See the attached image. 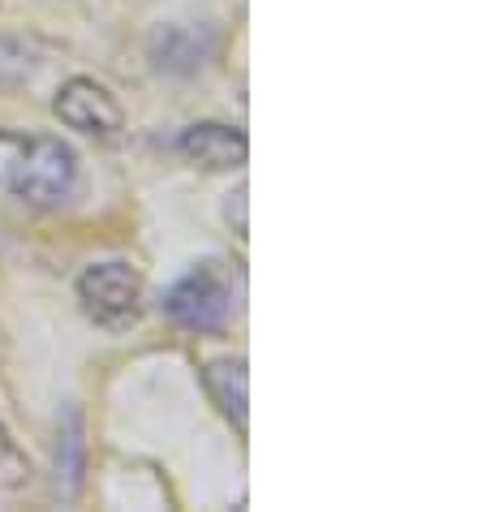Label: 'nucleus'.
Instances as JSON below:
<instances>
[{
	"mask_svg": "<svg viewBox=\"0 0 482 512\" xmlns=\"http://www.w3.org/2000/svg\"><path fill=\"white\" fill-rule=\"evenodd\" d=\"M5 186L35 207H56L78 186V155L48 134L22 138L18 155L5 164Z\"/></svg>",
	"mask_w": 482,
	"mask_h": 512,
	"instance_id": "f257e3e1",
	"label": "nucleus"
},
{
	"mask_svg": "<svg viewBox=\"0 0 482 512\" xmlns=\"http://www.w3.org/2000/svg\"><path fill=\"white\" fill-rule=\"evenodd\" d=\"M164 315L186 332H220L233 315V289L220 263H203L164 293Z\"/></svg>",
	"mask_w": 482,
	"mask_h": 512,
	"instance_id": "f03ea898",
	"label": "nucleus"
},
{
	"mask_svg": "<svg viewBox=\"0 0 482 512\" xmlns=\"http://www.w3.org/2000/svg\"><path fill=\"white\" fill-rule=\"evenodd\" d=\"M78 297L99 327H130L138 319V302H143V280L130 263H95L82 272Z\"/></svg>",
	"mask_w": 482,
	"mask_h": 512,
	"instance_id": "7ed1b4c3",
	"label": "nucleus"
},
{
	"mask_svg": "<svg viewBox=\"0 0 482 512\" xmlns=\"http://www.w3.org/2000/svg\"><path fill=\"white\" fill-rule=\"evenodd\" d=\"M52 108H56V117H61L69 130L99 134V138L121 130V104L108 95V87H99V82H91V78L65 82Z\"/></svg>",
	"mask_w": 482,
	"mask_h": 512,
	"instance_id": "20e7f679",
	"label": "nucleus"
},
{
	"mask_svg": "<svg viewBox=\"0 0 482 512\" xmlns=\"http://www.w3.org/2000/svg\"><path fill=\"white\" fill-rule=\"evenodd\" d=\"M181 155H190L194 164H203L207 173H229V168H241L246 164V151L250 142L241 130H233V125H190L186 134H181Z\"/></svg>",
	"mask_w": 482,
	"mask_h": 512,
	"instance_id": "39448f33",
	"label": "nucleus"
},
{
	"mask_svg": "<svg viewBox=\"0 0 482 512\" xmlns=\"http://www.w3.org/2000/svg\"><path fill=\"white\" fill-rule=\"evenodd\" d=\"M207 396L220 405L224 418L237 422V431H246V366L241 362H211L203 371Z\"/></svg>",
	"mask_w": 482,
	"mask_h": 512,
	"instance_id": "423d86ee",
	"label": "nucleus"
},
{
	"mask_svg": "<svg viewBox=\"0 0 482 512\" xmlns=\"http://www.w3.org/2000/svg\"><path fill=\"white\" fill-rule=\"evenodd\" d=\"M26 478H31V465H26L18 444L0 431V487H22Z\"/></svg>",
	"mask_w": 482,
	"mask_h": 512,
	"instance_id": "0eeeda50",
	"label": "nucleus"
},
{
	"mask_svg": "<svg viewBox=\"0 0 482 512\" xmlns=\"http://www.w3.org/2000/svg\"><path fill=\"white\" fill-rule=\"evenodd\" d=\"M65 448H69V461H65V465H56V469H65V478H69V487H65V491L74 495V491H78V469H82V465H78V452H82V435H78V418H74V414H69Z\"/></svg>",
	"mask_w": 482,
	"mask_h": 512,
	"instance_id": "6e6552de",
	"label": "nucleus"
}]
</instances>
